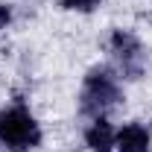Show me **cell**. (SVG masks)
Instances as JSON below:
<instances>
[{
  "mask_svg": "<svg viewBox=\"0 0 152 152\" xmlns=\"http://www.w3.org/2000/svg\"><path fill=\"white\" fill-rule=\"evenodd\" d=\"M123 99L120 91V79L108 64H96L91 67L82 79V91H79V111L85 117H105L114 105Z\"/></svg>",
  "mask_w": 152,
  "mask_h": 152,
  "instance_id": "1",
  "label": "cell"
},
{
  "mask_svg": "<svg viewBox=\"0 0 152 152\" xmlns=\"http://www.w3.org/2000/svg\"><path fill=\"white\" fill-rule=\"evenodd\" d=\"M0 143L9 152H29L41 143V126L29 108L12 105L9 111H0Z\"/></svg>",
  "mask_w": 152,
  "mask_h": 152,
  "instance_id": "2",
  "label": "cell"
},
{
  "mask_svg": "<svg viewBox=\"0 0 152 152\" xmlns=\"http://www.w3.org/2000/svg\"><path fill=\"white\" fill-rule=\"evenodd\" d=\"M111 56L117 61V70H120L123 79H132L134 82V79H140L143 70H146V50L126 29H114L111 32Z\"/></svg>",
  "mask_w": 152,
  "mask_h": 152,
  "instance_id": "3",
  "label": "cell"
},
{
  "mask_svg": "<svg viewBox=\"0 0 152 152\" xmlns=\"http://www.w3.org/2000/svg\"><path fill=\"white\" fill-rule=\"evenodd\" d=\"M149 143H152V137L143 123H126L117 132L114 149L117 152H149Z\"/></svg>",
  "mask_w": 152,
  "mask_h": 152,
  "instance_id": "4",
  "label": "cell"
},
{
  "mask_svg": "<svg viewBox=\"0 0 152 152\" xmlns=\"http://www.w3.org/2000/svg\"><path fill=\"white\" fill-rule=\"evenodd\" d=\"M114 140H117V132H114V126L105 120V117H96L94 123L85 129V143H88L94 152H111Z\"/></svg>",
  "mask_w": 152,
  "mask_h": 152,
  "instance_id": "5",
  "label": "cell"
},
{
  "mask_svg": "<svg viewBox=\"0 0 152 152\" xmlns=\"http://www.w3.org/2000/svg\"><path fill=\"white\" fill-rule=\"evenodd\" d=\"M64 9H70V12H94L96 6H99V0H58Z\"/></svg>",
  "mask_w": 152,
  "mask_h": 152,
  "instance_id": "6",
  "label": "cell"
},
{
  "mask_svg": "<svg viewBox=\"0 0 152 152\" xmlns=\"http://www.w3.org/2000/svg\"><path fill=\"white\" fill-rule=\"evenodd\" d=\"M9 23H12V9L6 3H0V29H6Z\"/></svg>",
  "mask_w": 152,
  "mask_h": 152,
  "instance_id": "7",
  "label": "cell"
}]
</instances>
